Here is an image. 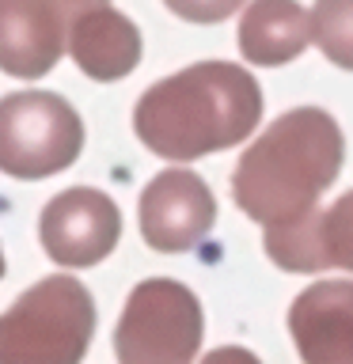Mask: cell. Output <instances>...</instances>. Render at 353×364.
Listing matches in <instances>:
<instances>
[{
	"label": "cell",
	"instance_id": "cell-6",
	"mask_svg": "<svg viewBox=\"0 0 353 364\" xmlns=\"http://www.w3.org/2000/svg\"><path fill=\"white\" fill-rule=\"evenodd\" d=\"M42 247L57 266L88 269L114 250L122 235V213L102 190L73 186L42 209Z\"/></svg>",
	"mask_w": 353,
	"mask_h": 364
},
{
	"label": "cell",
	"instance_id": "cell-2",
	"mask_svg": "<svg viewBox=\"0 0 353 364\" xmlns=\"http://www.w3.org/2000/svg\"><path fill=\"white\" fill-rule=\"evenodd\" d=\"M342 159L346 141L338 122L319 107H296L239 156L232 175L236 205L262 228L300 220L334 186Z\"/></svg>",
	"mask_w": 353,
	"mask_h": 364
},
{
	"label": "cell",
	"instance_id": "cell-4",
	"mask_svg": "<svg viewBox=\"0 0 353 364\" xmlns=\"http://www.w3.org/2000/svg\"><path fill=\"white\" fill-rule=\"evenodd\" d=\"M201 304L186 284L152 277L125 300L114 330L118 364H194L201 349Z\"/></svg>",
	"mask_w": 353,
	"mask_h": 364
},
{
	"label": "cell",
	"instance_id": "cell-17",
	"mask_svg": "<svg viewBox=\"0 0 353 364\" xmlns=\"http://www.w3.org/2000/svg\"><path fill=\"white\" fill-rule=\"evenodd\" d=\"M201 364H262L251 349H239V346H224V349H213Z\"/></svg>",
	"mask_w": 353,
	"mask_h": 364
},
{
	"label": "cell",
	"instance_id": "cell-9",
	"mask_svg": "<svg viewBox=\"0 0 353 364\" xmlns=\"http://www.w3.org/2000/svg\"><path fill=\"white\" fill-rule=\"evenodd\" d=\"M68 27L50 0H0V68L38 80L61 61Z\"/></svg>",
	"mask_w": 353,
	"mask_h": 364
},
{
	"label": "cell",
	"instance_id": "cell-16",
	"mask_svg": "<svg viewBox=\"0 0 353 364\" xmlns=\"http://www.w3.org/2000/svg\"><path fill=\"white\" fill-rule=\"evenodd\" d=\"M50 4L57 8V16L65 19V27H73V23L84 16V11L91 8H102V4H110V0H50Z\"/></svg>",
	"mask_w": 353,
	"mask_h": 364
},
{
	"label": "cell",
	"instance_id": "cell-10",
	"mask_svg": "<svg viewBox=\"0 0 353 364\" xmlns=\"http://www.w3.org/2000/svg\"><path fill=\"white\" fill-rule=\"evenodd\" d=\"M65 50L73 53L80 73L110 84V80L130 76L133 68L141 65V31H137L122 11L102 4V8L84 11V16L68 27Z\"/></svg>",
	"mask_w": 353,
	"mask_h": 364
},
{
	"label": "cell",
	"instance_id": "cell-7",
	"mask_svg": "<svg viewBox=\"0 0 353 364\" xmlns=\"http://www.w3.org/2000/svg\"><path fill=\"white\" fill-rule=\"evenodd\" d=\"M216 220L213 190L194 171H159L141 193V235L152 250L179 255L201 243Z\"/></svg>",
	"mask_w": 353,
	"mask_h": 364
},
{
	"label": "cell",
	"instance_id": "cell-8",
	"mask_svg": "<svg viewBox=\"0 0 353 364\" xmlns=\"http://www.w3.org/2000/svg\"><path fill=\"white\" fill-rule=\"evenodd\" d=\"M304 364H353V281H315L289 307Z\"/></svg>",
	"mask_w": 353,
	"mask_h": 364
},
{
	"label": "cell",
	"instance_id": "cell-18",
	"mask_svg": "<svg viewBox=\"0 0 353 364\" xmlns=\"http://www.w3.org/2000/svg\"><path fill=\"white\" fill-rule=\"evenodd\" d=\"M0 277H4V255H0Z\"/></svg>",
	"mask_w": 353,
	"mask_h": 364
},
{
	"label": "cell",
	"instance_id": "cell-3",
	"mask_svg": "<svg viewBox=\"0 0 353 364\" xmlns=\"http://www.w3.org/2000/svg\"><path fill=\"white\" fill-rule=\"evenodd\" d=\"M91 334V292L68 273H53L0 315V364H80Z\"/></svg>",
	"mask_w": 353,
	"mask_h": 364
},
{
	"label": "cell",
	"instance_id": "cell-14",
	"mask_svg": "<svg viewBox=\"0 0 353 364\" xmlns=\"http://www.w3.org/2000/svg\"><path fill=\"white\" fill-rule=\"evenodd\" d=\"M319 250L327 269L353 273V190L342 193L330 209H319Z\"/></svg>",
	"mask_w": 353,
	"mask_h": 364
},
{
	"label": "cell",
	"instance_id": "cell-1",
	"mask_svg": "<svg viewBox=\"0 0 353 364\" xmlns=\"http://www.w3.org/2000/svg\"><path fill=\"white\" fill-rule=\"evenodd\" d=\"M262 118V91L243 65L201 61L141 95L133 129L164 159H201L247 141Z\"/></svg>",
	"mask_w": 353,
	"mask_h": 364
},
{
	"label": "cell",
	"instance_id": "cell-15",
	"mask_svg": "<svg viewBox=\"0 0 353 364\" xmlns=\"http://www.w3.org/2000/svg\"><path fill=\"white\" fill-rule=\"evenodd\" d=\"M164 4L175 11L179 19H190V23H221V19L232 16V11L243 8V0H164Z\"/></svg>",
	"mask_w": 353,
	"mask_h": 364
},
{
	"label": "cell",
	"instance_id": "cell-12",
	"mask_svg": "<svg viewBox=\"0 0 353 364\" xmlns=\"http://www.w3.org/2000/svg\"><path fill=\"white\" fill-rule=\"evenodd\" d=\"M266 255L289 273H319L327 269L323 250H319V209L300 220L266 228Z\"/></svg>",
	"mask_w": 353,
	"mask_h": 364
},
{
	"label": "cell",
	"instance_id": "cell-13",
	"mask_svg": "<svg viewBox=\"0 0 353 364\" xmlns=\"http://www.w3.org/2000/svg\"><path fill=\"white\" fill-rule=\"evenodd\" d=\"M307 34L327 53V61L353 73V0H315Z\"/></svg>",
	"mask_w": 353,
	"mask_h": 364
},
{
	"label": "cell",
	"instance_id": "cell-5",
	"mask_svg": "<svg viewBox=\"0 0 353 364\" xmlns=\"http://www.w3.org/2000/svg\"><path fill=\"white\" fill-rule=\"evenodd\" d=\"M84 148L80 114L53 91L0 99V171L11 178H50L73 167Z\"/></svg>",
	"mask_w": 353,
	"mask_h": 364
},
{
	"label": "cell",
	"instance_id": "cell-11",
	"mask_svg": "<svg viewBox=\"0 0 353 364\" xmlns=\"http://www.w3.org/2000/svg\"><path fill=\"white\" fill-rule=\"evenodd\" d=\"M307 42V11L296 0H251L239 19V53L251 65H285Z\"/></svg>",
	"mask_w": 353,
	"mask_h": 364
}]
</instances>
